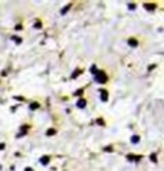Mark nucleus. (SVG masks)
I'll use <instances>...</instances> for the list:
<instances>
[{
    "label": "nucleus",
    "instance_id": "nucleus-1",
    "mask_svg": "<svg viewBox=\"0 0 164 171\" xmlns=\"http://www.w3.org/2000/svg\"><path fill=\"white\" fill-rule=\"evenodd\" d=\"M94 79H95V82H98V83H105L108 76H106L105 72H102V70H95V72H94Z\"/></svg>",
    "mask_w": 164,
    "mask_h": 171
},
{
    "label": "nucleus",
    "instance_id": "nucleus-2",
    "mask_svg": "<svg viewBox=\"0 0 164 171\" xmlns=\"http://www.w3.org/2000/svg\"><path fill=\"white\" fill-rule=\"evenodd\" d=\"M101 99L104 102L108 99V92H106V91H104V89H101Z\"/></svg>",
    "mask_w": 164,
    "mask_h": 171
},
{
    "label": "nucleus",
    "instance_id": "nucleus-3",
    "mask_svg": "<svg viewBox=\"0 0 164 171\" xmlns=\"http://www.w3.org/2000/svg\"><path fill=\"white\" fill-rule=\"evenodd\" d=\"M48 162H49V155H45V157L40 158V164H42V165H46Z\"/></svg>",
    "mask_w": 164,
    "mask_h": 171
},
{
    "label": "nucleus",
    "instance_id": "nucleus-4",
    "mask_svg": "<svg viewBox=\"0 0 164 171\" xmlns=\"http://www.w3.org/2000/svg\"><path fill=\"white\" fill-rule=\"evenodd\" d=\"M76 105H78V108H85V106H86V101H85V99H79Z\"/></svg>",
    "mask_w": 164,
    "mask_h": 171
},
{
    "label": "nucleus",
    "instance_id": "nucleus-5",
    "mask_svg": "<svg viewBox=\"0 0 164 171\" xmlns=\"http://www.w3.org/2000/svg\"><path fill=\"white\" fill-rule=\"evenodd\" d=\"M128 45H131V46H133V48H135V46H137L138 45V42L135 39H130L128 40Z\"/></svg>",
    "mask_w": 164,
    "mask_h": 171
},
{
    "label": "nucleus",
    "instance_id": "nucleus-6",
    "mask_svg": "<svg viewBox=\"0 0 164 171\" xmlns=\"http://www.w3.org/2000/svg\"><path fill=\"white\" fill-rule=\"evenodd\" d=\"M29 108H30L32 111H35L36 108H39V104H38V102H32V104H30V106H29Z\"/></svg>",
    "mask_w": 164,
    "mask_h": 171
},
{
    "label": "nucleus",
    "instance_id": "nucleus-7",
    "mask_svg": "<svg viewBox=\"0 0 164 171\" xmlns=\"http://www.w3.org/2000/svg\"><path fill=\"white\" fill-rule=\"evenodd\" d=\"M138 141H140V137L138 135H134L133 138H131V142H133V144H137Z\"/></svg>",
    "mask_w": 164,
    "mask_h": 171
},
{
    "label": "nucleus",
    "instance_id": "nucleus-8",
    "mask_svg": "<svg viewBox=\"0 0 164 171\" xmlns=\"http://www.w3.org/2000/svg\"><path fill=\"white\" fill-rule=\"evenodd\" d=\"M154 7H155V6L154 5H150V3H147V5H146V9L147 10H154Z\"/></svg>",
    "mask_w": 164,
    "mask_h": 171
},
{
    "label": "nucleus",
    "instance_id": "nucleus-9",
    "mask_svg": "<svg viewBox=\"0 0 164 171\" xmlns=\"http://www.w3.org/2000/svg\"><path fill=\"white\" fill-rule=\"evenodd\" d=\"M69 9H71V5L65 6V7H63V10H62V12H61V13H62V14H65V13H66V12H68V10H69Z\"/></svg>",
    "mask_w": 164,
    "mask_h": 171
},
{
    "label": "nucleus",
    "instance_id": "nucleus-10",
    "mask_svg": "<svg viewBox=\"0 0 164 171\" xmlns=\"http://www.w3.org/2000/svg\"><path fill=\"white\" fill-rule=\"evenodd\" d=\"M55 129H48V132H46V134H48V135H55Z\"/></svg>",
    "mask_w": 164,
    "mask_h": 171
},
{
    "label": "nucleus",
    "instance_id": "nucleus-11",
    "mask_svg": "<svg viewBox=\"0 0 164 171\" xmlns=\"http://www.w3.org/2000/svg\"><path fill=\"white\" fill-rule=\"evenodd\" d=\"M151 161H154V162H157V158H155V154H151Z\"/></svg>",
    "mask_w": 164,
    "mask_h": 171
},
{
    "label": "nucleus",
    "instance_id": "nucleus-12",
    "mask_svg": "<svg viewBox=\"0 0 164 171\" xmlns=\"http://www.w3.org/2000/svg\"><path fill=\"white\" fill-rule=\"evenodd\" d=\"M81 70L78 69V70H75V72H74V75H72V78H76V76H78V74H79Z\"/></svg>",
    "mask_w": 164,
    "mask_h": 171
},
{
    "label": "nucleus",
    "instance_id": "nucleus-13",
    "mask_svg": "<svg viewBox=\"0 0 164 171\" xmlns=\"http://www.w3.org/2000/svg\"><path fill=\"white\" fill-rule=\"evenodd\" d=\"M13 40H16V43H20V42H22V39H20V38H13Z\"/></svg>",
    "mask_w": 164,
    "mask_h": 171
},
{
    "label": "nucleus",
    "instance_id": "nucleus-14",
    "mask_svg": "<svg viewBox=\"0 0 164 171\" xmlns=\"http://www.w3.org/2000/svg\"><path fill=\"white\" fill-rule=\"evenodd\" d=\"M128 7L131 10H134V9H135V5H134V3H131V5H128Z\"/></svg>",
    "mask_w": 164,
    "mask_h": 171
},
{
    "label": "nucleus",
    "instance_id": "nucleus-15",
    "mask_svg": "<svg viewBox=\"0 0 164 171\" xmlns=\"http://www.w3.org/2000/svg\"><path fill=\"white\" fill-rule=\"evenodd\" d=\"M0 149H5V144H0Z\"/></svg>",
    "mask_w": 164,
    "mask_h": 171
},
{
    "label": "nucleus",
    "instance_id": "nucleus-16",
    "mask_svg": "<svg viewBox=\"0 0 164 171\" xmlns=\"http://www.w3.org/2000/svg\"><path fill=\"white\" fill-rule=\"evenodd\" d=\"M25 171H33V170H32V168H26V170H25Z\"/></svg>",
    "mask_w": 164,
    "mask_h": 171
}]
</instances>
